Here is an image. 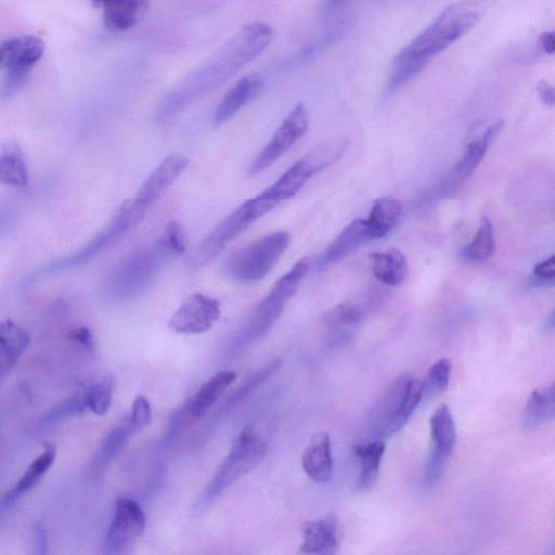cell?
Returning <instances> with one entry per match:
<instances>
[{
	"label": "cell",
	"instance_id": "obj_1",
	"mask_svg": "<svg viewBox=\"0 0 555 555\" xmlns=\"http://www.w3.org/2000/svg\"><path fill=\"white\" fill-rule=\"evenodd\" d=\"M273 29L265 23L244 27L203 68L193 73L162 102L157 119L164 122L183 111L193 101L208 95L227 82L243 67L260 56L273 41Z\"/></svg>",
	"mask_w": 555,
	"mask_h": 555
},
{
	"label": "cell",
	"instance_id": "obj_2",
	"mask_svg": "<svg viewBox=\"0 0 555 555\" xmlns=\"http://www.w3.org/2000/svg\"><path fill=\"white\" fill-rule=\"evenodd\" d=\"M497 0H458L448 6L440 16L405 47L394 63L408 60L430 62L433 57L468 34L496 4Z\"/></svg>",
	"mask_w": 555,
	"mask_h": 555
},
{
	"label": "cell",
	"instance_id": "obj_3",
	"mask_svg": "<svg viewBox=\"0 0 555 555\" xmlns=\"http://www.w3.org/2000/svg\"><path fill=\"white\" fill-rule=\"evenodd\" d=\"M267 444L253 428L245 427L237 436L228 455L218 467L212 480L203 489L195 510L203 512L225 490L253 471L266 455Z\"/></svg>",
	"mask_w": 555,
	"mask_h": 555
},
{
	"label": "cell",
	"instance_id": "obj_4",
	"mask_svg": "<svg viewBox=\"0 0 555 555\" xmlns=\"http://www.w3.org/2000/svg\"><path fill=\"white\" fill-rule=\"evenodd\" d=\"M148 211L149 209H147L146 206L140 204L135 199L126 201L121 206L118 213L115 214L110 224L99 232V234L85 245L84 248L76 253L58 258V260L37 268L24 280L23 286L29 287L46 276L62 273V271L80 267L88 263L100 252L110 247L116 240L123 237L126 232L139 225Z\"/></svg>",
	"mask_w": 555,
	"mask_h": 555
},
{
	"label": "cell",
	"instance_id": "obj_5",
	"mask_svg": "<svg viewBox=\"0 0 555 555\" xmlns=\"http://www.w3.org/2000/svg\"><path fill=\"white\" fill-rule=\"evenodd\" d=\"M177 256L160 240L153 247L129 256L107 282V293L118 301L133 300L151 287L164 265Z\"/></svg>",
	"mask_w": 555,
	"mask_h": 555
},
{
	"label": "cell",
	"instance_id": "obj_6",
	"mask_svg": "<svg viewBox=\"0 0 555 555\" xmlns=\"http://www.w3.org/2000/svg\"><path fill=\"white\" fill-rule=\"evenodd\" d=\"M291 238L277 231L257 239L232 254L225 264V274L232 280L250 283L265 278L289 248Z\"/></svg>",
	"mask_w": 555,
	"mask_h": 555
},
{
	"label": "cell",
	"instance_id": "obj_7",
	"mask_svg": "<svg viewBox=\"0 0 555 555\" xmlns=\"http://www.w3.org/2000/svg\"><path fill=\"white\" fill-rule=\"evenodd\" d=\"M275 204L261 197L243 203L240 208L219 223L190 257L189 266L199 270L209 265L227 245L242 232L275 208Z\"/></svg>",
	"mask_w": 555,
	"mask_h": 555
},
{
	"label": "cell",
	"instance_id": "obj_8",
	"mask_svg": "<svg viewBox=\"0 0 555 555\" xmlns=\"http://www.w3.org/2000/svg\"><path fill=\"white\" fill-rule=\"evenodd\" d=\"M237 378L234 370L219 371L180 406L170 420L169 435L182 434L200 421Z\"/></svg>",
	"mask_w": 555,
	"mask_h": 555
},
{
	"label": "cell",
	"instance_id": "obj_9",
	"mask_svg": "<svg viewBox=\"0 0 555 555\" xmlns=\"http://www.w3.org/2000/svg\"><path fill=\"white\" fill-rule=\"evenodd\" d=\"M146 525V514L137 501L131 498L119 499L116 501L103 552L109 555L131 552L138 538L144 534Z\"/></svg>",
	"mask_w": 555,
	"mask_h": 555
},
{
	"label": "cell",
	"instance_id": "obj_10",
	"mask_svg": "<svg viewBox=\"0 0 555 555\" xmlns=\"http://www.w3.org/2000/svg\"><path fill=\"white\" fill-rule=\"evenodd\" d=\"M430 432L432 449L425 468L424 482L428 486H433L441 480L457 443L456 423L453 413L446 404L434 411L430 419Z\"/></svg>",
	"mask_w": 555,
	"mask_h": 555
},
{
	"label": "cell",
	"instance_id": "obj_11",
	"mask_svg": "<svg viewBox=\"0 0 555 555\" xmlns=\"http://www.w3.org/2000/svg\"><path fill=\"white\" fill-rule=\"evenodd\" d=\"M308 114L303 103H299L277 129L273 138L262 150L250 167V174L257 175L268 169L283 154L287 153L307 133Z\"/></svg>",
	"mask_w": 555,
	"mask_h": 555
},
{
	"label": "cell",
	"instance_id": "obj_12",
	"mask_svg": "<svg viewBox=\"0 0 555 555\" xmlns=\"http://www.w3.org/2000/svg\"><path fill=\"white\" fill-rule=\"evenodd\" d=\"M221 314L218 300L201 293L192 294L171 318L170 328L178 334H203L214 327Z\"/></svg>",
	"mask_w": 555,
	"mask_h": 555
},
{
	"label": "cell",
	"instance_id": "obj_13",
	"mask_svg": "<svg viewBox=\"0 0 555 555\" xmlns=\"http://www.w3.org/2000/svg\"><path fill=\"white\" fill-rule=\"evenodd\" d=\"M41 38L22 35L9 38L0 44V70L28 74L44 55Z\"/></svg>",
	"mask_w": 555,
	"mask_h": 555
},
{
	"label": "cell",
	"instance_id": "obj_14",
	"mask_svg": "<svg viewBox=\"0 0 555 555\" xmlns=\"http://www.w3.org/2000/svg\"><path fill=\"white\" fill-rule=\"evenodd\" d=\"M505 122L499 121L486 128L483 121H476L469 128L463 156L456 166L459 176L467 178L481 164L486 153L502 132Z\"/></svg>",
	"mask_w": 555,
	"mask_h": 555
},
{
	"label": "cell",
	"instance_id": "obj_15",
	"mask_svg": "<svg viewBox=\"0 0 555 555\" xmlns=\"http://www.w3.org/2000/svg\"><path fill=\"white\" fill-rule=\"evenodd\" d=\"M188 163L189 160L184 154L175 153L166 158L141 186L135 200L150 209V206L158 202L164 192L182 175Z\"/></svg>",
	"mask_w": 555,
	"mask_h": 555
},
{
	"label": "cell",
	"instance_id": "obj_16",
	"mask_svg": "<svg viewBox=\"0 0 555 555\" xmlns=\"http://www.w3.org/2000/svg\"><path fill=\"white\" fill-rule=\"evenodd\" d=\"M409 378L407 373L397 377L372 409L370 427L374 434L380 437L391 436L392 425L402 406Z\"/></svg>",
	"mask_w": 555,
	"mask_h": 555
},
{
	"label": "cell",
	"instance_id": "obj_17",
	"mask_svg": "<svg viewBox=\"0 0 555 555\" xmlns=\"http://www.w3.org/2000/svg\"><path fill=\"white\" fill-rule=\"evenodd\" d=\"M302 534V553L332 554L339 548L338 519L333 513L306 522L302 526Z\"/></svg>",
	"mask_w": 555,
	"mask_h": 555
},
{
	"label": "cell",
	"instance_id": "obj_18",
	"mask_svg": "<svg viewBox=\"0 0 555 555\" xmlns=\"http://www.w3.org/2000/svg\"><path fill=\"white\" fill-rule=\"evenodd\" d=\"M286 303L269 292L267 298L256 306L248 321L239 331L236 342L239 345H247L263 338L276 324Z\"/></svg>",
	"mask_w": 555,
	"mask_h": 555
},
{
	"label": "cell",
	"instance_id": "obj_19",
	"mask_svg": "<svg viewBox=\"0 0 555 555\" xmlns=\"http://www.w3.org/2000/svg\"><path fill=\"white\" fill-rule=\"evenodd\" d=\"M303 469L309 479L318 484L329 483L333 476L331 438L327 432L313 436L302 458Z\"/></svg>",
	"mask_w": 555,
	"mask_h": 555
},
{
	"label": "cell",
	"instance_id": "obj_20",
	"mask_svg": "<svg viewBox=\"0 0 555 555\" xmlns=\"http://www.w3.org/2000/svg\"><path fill=\"white\" fill-rule=\"evenodd\" d=\"M264 82L260 76L243 77L225 96L214 115V124L223 125L262 93Z\"/></svg>",
	"mask_w": 555,
	"mask_h": 555
},
{
	"label": "cell",
	"instance_id": "obj_21",
	"mask_svg": "<svg viewBox=\"0 0 555 555\" xmlns=\"http://www.w3.org/2000/svg\"><path fill=\"white\" fill-rule=\"evenodd\" d=\"M314 175L311 164L303 157L258 197L277 205L293 198Z\"/></svg>",
	"mask_w": 555,
	"mask_h": 555
},
{
	"label": "cell",
	"instance_id": "obj_22",
	"mask_svg": "<svg viewBox=\"0 0 555 555\" xmlns=\"http://www.w3.org/2000/svg\"><path fill=\"white\" fill-rule=\"evenodd\" d=\"M30 343V334L14 321H0V379L15 366Z\"/></svg>",
	"mask_w": 555,
	"mask_h": 555
},
{
	"label": "cell",
	"instance_id": "obj_23",
	"mask_svg": "<svg viewBox=\"0 0 555 555\" xmlns=\"http://www.w3.org/2000/svg\"><path fill=\"white\" fill-rule=\"evenodd\" d=\"M555 416V385L539 387L528 397L523 412V427L535 431L551 423Z\"/></svg>",
	"mask_w": 555,
	"mask_h": 555
},
{
	"label": "cell",
	"instance_id": "obj_24",
	"mask_svg": "<svg viewBox=\"0 0 555 555\" xmlns=\"http://www.w3.org/2000/svg\"><path fill=\"white\" fill-rule=\"evenodd\" d=\"M371 239L367 221L356 219L348 225L322 255V262L337 263Z\"/></svg>",
	"mask_w": 555,
	"mask_h": 555
},
{
	"label": "cell",
	"instance_id": "obj_25",
	"mask_svg": "<svg viewBox=\"0 0 555 555\" xmlns=\"http://www.w3.org/2000/svg\"><path fill=\"white\" fill-rule=\"evenodd\" d=\"M385 448V444L381 441L353 447V454L357 457L360 467L357 481V488L360 492H367L376 485Z\"/></svg>",
	"mask_w": 555,
	"mask_h": 555
},
{
	"label": "cell",
	"instance_id": "obj_26",
	"mask_svg": "<svg viewBox=\"0 0 555 555\" xmlns=\"http://www.w3.org/2000/svg\"><path fill=\"white\" fill-rule=\"evenodd\" d=\"M56 456V447L53 444H46L44 453L32 462L33 464L24 473L17 485L3 497L0 501V507L8 508L14 505L24 493H28L53 466Z\"/></svg>",
	"mask_w": 555,
	"mask_h": 555
},
{
	"label": "cell",
	"instance_id": "obj_27",
	"mask_svg": "<svg viewBox=\"0 0 555 555\" xmlns=\"http://www.w3.org/2000/svg\"><path fill=\"white\" fill-rule=\"evenodd\" d=\"M148 0H110L105 5L103 21L111 31H126L144 16Z\"/></svg>",
	"mask_w": 555,
	"mask_h": 555
},
{
	"label": "cell",
	"instance_id": "obj_28",
	"mask_svg": "<svg viewBox=\"0 0 555 555\" xmlns=\"http://www.w3.org/2000/svg\"><path fill=\"white\" fill-rule=\"evenodd\" d=\"M370 256L373 274L380 282L387 286H398L403 283L407 275V261L402 251L390 249Z\"/></svg>",
	"mask_w": 555,
	"mask_h": 555
},
{
	"label": "cell",
	"instance_id": "obj_29",
	"mask_svg": "<svg viewBox=\"0 0 555 555\" xmlns=\"http://www.w3.org/2000/svg\"><path fill=\"white\" fill-rule=\"evenodd\" d=\"M403 206L393 198H381L374 202L367 221L371 239L384 238L397 225Z\"/></svg>",
	"mask_w": 555,
	"mask_h": 555
},
{
	"label": "cell",
	"instance_id": "obj_30",
	"mask_svg": "<svg viewBox=\"0 0 555 555\" xmlns=\"http://www.w3.org/2000/svg\"><path fill=\"white\" fill-rule=\"evenodd\" d=\"M128 417L113 429L101 444L94 460L93 470L96 475L105 472L112 460L118 456L126 446L129 438L135 435Z\"/></svg>",
	"mask_w": 555,
	"mask_h": 555
},
{
	"label": "cell",
	"instance_id": "obj_31",
	"mask_svg": "<svg viewBox=\"0 0 555 555\" xmlns=\"http://www.w3.org/2000/svg\"><path fill=\"white\" fill-rule=\"evenodd\" d=\"M28 166L24 154L16 143H8L0 156V183L12 187L28 185Z\"/></svg>",
	"mask_w": 555,
	"mask_h": 555
},
{
	"label": "cell",
	"instance_id": "obj_32",
	"mask_svg": "<svg viewBox=\"0 0 555 555\" xmlns=\"http://www.w3.org/2000/svg\"><path fill=\"white\" fill-rule=\"evenodd\" d=\"M495 249L493 224L487 216H484L472 242L462 250V256L468 261L483 263L493 256Z\"/></svg>",
	"mask_w": 555,
	"mask_h": 555
},
{
	"label": "cell",
	"instance_id": "obj_33",
	"mask_svg": "<svg viewBox=\"0 0 555 555\" xmlns=\"http://www.w3.org/2000/svg\"><path fill=\"white\" fill-rule=\"evenodd\" d=\"M348 144H350V140L346 138L329 139L309 151L304 157L311 164L314 172L318 174L338 162L346 151Z\"/></svg>",
	"mask_w": 555,
	"mask_h": 555
},
{
	"label": "cell",
	"instance_id": "obj_34",
	"mask_svg": "<svg viewBox=\"0 0 555 555\" xmlns=\"http://www.w3.org/2000/svg\"><path fill=\"white\" fill-rule=\"evenodd\" d=\"M424 398V381L412 378L408 379L402 406L398 411L392 425L391 435L397 433L405 427L412 413L415 412Z\"/></svg>",
	"mask_w": 555,
	"mask_h": 555
},
{
	"label": "cell",
	"instance_id": "obj_35",
	"mask_svg": "<svg viewBox=\"0 0 555 555\" xmlns=\"http://www.w3.org/2000/svg\"><path fill=\"white\" fill-rule=\"evenodd\" d=\"M115 379L107 376L85 392L86 407L97 416H105L109 411L115 390Z\"/></svg>",
	"mask_w": 555,
	"mask_h": 555
},
{
	"label": "cell",
	"instance_id": "obj_36",
	"mask_svg": "<svg viewBox=\"0 0 555 555\" xmlns=\"http://www.w3.org/2000/svg\"><path fill=\"white\" fill-rule=\"evenodd\" d=\"M365 318L364 312L352 303L333 307L324 317V325L331 329L355 327Z\"/></svg>",
	"mask_w": 555,
	"mask_h": 555
},
{
	"label": "cell",
	"instance_id": "obj_37",
	"mask_svg": "<svg viewBox=\"0 0 555 555\" xmlns=\"http://www.w3.org/2000/svg\"><path fill=\"white\" fill-rule=\"evenodd\" d=\"M450 360L442 358L430 368L424 381V397L433 398L444 393L449 385L451 374Z\"/></svg>",
	"mask_w": 555,
	"mask_h": 555
},
{
	"label": "cell",
	"instance_id": "obj_38",
	"mask_svg": "<svg viewBox=\"0 0 555 555\" xmlns=\"http://www.w3.org/2000/svg\"><path fill=\"white\" fill-rule=\"evenodd\" d=\"M85 409H87L85 393L77 394L64 400L59 406L51 409L47 415L44 416L43 421L48 424L55 423L64 418L76 415V413H81Z\"/></svg>",
	"mask_w": 555,
	"mask_h": 555
},
{
	"label": "cell",
	"instance_id": "obj_39",
	"mask_svg": "<svg viewBox=\"0 0 555 555\" xmlns=\"http://www.w3.org/2000/svg\"><path fill=\"white\" fill-rule=\"evenodd\" d=\"M128 420L136 434L149 427L152 420V411L150 403L145 396H138L135 399Z\"/></svg>",
	"mask_w": 555,
	"mask_h": 555
},
{
	"label": "cell",
	"instance_id": "obj_40",
	"mask_svg": "<svg viewBox=\"0 0 555 555\" xmlns=\"http://www.w3.org/2000/svg\"><path fill=\"white\" fill-rule=\"evenodd\" d=\"M161 240L176 255L183 254L186 250V239L182 227L177 222H171L165 229V234Z\"/></svg>",
	"mask_w": 555,
	"mask_h": 555
},
{
	"label": "cell",
	"instance_id": "obj_41",
	"mask_svg": "<svg viewBox=\"0 0 555 555\" xmlns=\"http://www.w3.org/2000/svg\"><path fill=\"white\" fill-rule=\"evenodd\" d=\"M534 275L541 281H553L555 278V256L551 255L546 261L534 267Z\"/></svg>",
	"mask_w": 555,
	"mask_h": 555
},
{
	"label": "cell",
	"instance_id": "obj_42",
	"mask_svg": "<svg viewBox=\"0 0 555 555\" xmlns=\"http://www.w3.org/2000/svg\"><path fill=\"white\" fill-rule=\"evenodd\" d=\"M537 93L545 106L550 108L554 107L555 94L554 88L550 83L546 81H540L537 84Z\"/></svg>",
	"mask_w": 555,
	"mask_h": 555
},
{
	"label": "cell",
	"instance_id": "obj_43",
	"mask_svg": "<svg viewBox=\"0 0 555 555\" xmlns=\"http://www.w3.org/2000/svg\"><path fill=\"white\" fill-rule=\"evenodd\" d=\"M70 337L72 340L79 342L80 344L84 345L85 347H93L94 346V338L92 332L86 327H82L80 329H76L71 332Z\"/></svg>",
	"mask_w": 555,
	"mask_h": 555
},
{
	"label": "cell",
	"instance_id": "obj_44",
	"mask_svg": "<svg viewBox=\"0 0 555 555\" xmlns=\"http://www.w3.org/2000/svg\"><path fill=\"white\" fill-rule=\"evenodd\" d=\"M541 49L548 55H553L555 51V34L554 32L542 33L539 38Z\"/></svg>",
	"mask_w": 555,
	"mask_h": 555
},
{
	"label": "cell",
	"instance_id": "obj_45",
	"mask_svg": "<svg viewBox=\"0 0 555 555\" xmlns=\"http://www.w3.org/2000/svg\"><path fill=\"white\" fill-rule=\"evenodd\" d=\"M36 537H37V547H38V554H46L47 548V538L45 529L41 525L36 526Z\"/></svg>",
	"mask_w": 555,
	"mask_h": 555
},
{
	"label": "cell",
	"instance_id": "obj_46",
	"mask_svg": "<svg viewBox=\"0 0 555 555\" xmlns=\"http://www.w3.org/2000/svg\"><path fill=\"white\" fill-rule=\"evenodd\" d=\"M553 316H554V314L552 313L546 321L545 330L547 332H552L553 329H554V317Z\"/></svg>",
	"mask_w": 555,
	"mask_h": 555
},
{
	"label": "cell",
	"instance_id": "obj_47",
	"mask_svg": "<svg viewBox=\"0 0 555 555\" xmlns=\"http://www.w3.org/2000/svg\"><path fill=\"white\" fill-rule=\"evenodd\" d=\"M94 6L99 7V6H105L108 2H110V0H92Z\"/></svg>",
	"mask_w": 555,
	"mask_h": 555
},
{
	"label": "cell",
	"instance_id": "obj_48",
	"mask_svg": "<svg viewBox=\"0 0 555 555\" xmlns=\"http://www.w3.org/2000/svg\"><path fill=\"white\" fill-rule=\"evenodd\" d=\"M329 5H338L344 2V0H326Z\"/></svg>",
	"mask_w": 555,
	"mask_h": 555
}]
</instances>
